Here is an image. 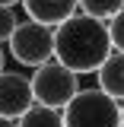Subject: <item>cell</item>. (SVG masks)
<instances>
[{
	"mask_svg": "<svg viewBox=\"0 0 124 127\" xmlns=\"http://www.w3.org/2000/svg\"><path fill=\"white\" fill-rule=\"evenodd\" d=\"M115 45H111V32L105 19H95L89 13H73L64 19L61 26H54V57L67 64L70 70L83 73H95L105 57H108Z\"/></svg>",
	"mask_w": 124,
	"mask_h": 127,
	"instance_id": "obj_1",
	"label": "cell"
},
{
	"mask_svg": "<svg viewBox=\"0 0 124 127\" xmlns=\"http://www.w3.org/2000/svg\"><path fill=\"white\" fill-rule=\"evenodd\" d=\"M67 127H121V102L108 95L102 86L80 89L64 108Z\"/></svg>",
	"mask_w": 124,
	"mask_h": 127,
	"instance_id": "obj_2",
	"label": "cell"
},
{
	"mask_svg": "<svg viewBox=\"0 0 124 127\" xmlns=\"http://www.w3.org/2000/svg\"><path fill=\"white\" fill-rule=\"evenodd\" d=\"M32 92H35V102H41V105L67 108L70 98L80 92V73L54 57V61L35 67V73H32Z\"/></svg>",
	"mask_w": 124,
	"mask_h": 127,
	"instance_id": "obj_3",
	"label": "cell"
},
{
	"mask_svg": "<svg viewBox=\"0 0 124 127\" xmlns=\"http://www.w3.org/2000/svg\"><path fill=\"white\" fill-rule=\"evenodd\" d=\"M10 54L22 67H41L54 61V26L38 22V19L19 22V29L10 38Z\"/></svg>",
	"mask_w": 124,
	"mask_h": 127,
	"instance_id": "obj_4",
	"label": "cell"
},
{
	"mask_svg": "<svg viewBox=\"0 0 124 127\" xmlns=\"http://www.w3.org/2000/svg\"><path fill=\"white\" fill-rule=\"evenodd\" d=\"M32 105H35L32 76H26V73H13V70H3V73H0V114L19 121Z\"/></svg>",
	"mask_w": 124,
	"mask_h": 127,
	"instance_id": "obj_5",
	"label": "cell"
},
{
	"mask_svg": "<svg viewBox=\"0 0 124 127\" xmlns=\"http://www.w3.org/2000/svg\"><path fill=\"white\" fill-rule=\"evenodd\" d=\"M22 10L29 19L48 22V26H61L64 19L80 10V0H22Z\"/></svg>",
	"mask_w": 124,
	"mask_h": 127,
	"instance_id": "obj_6",
	"label": "cell"
},
{
	"mask_svg": "<svg viewBox=\"0 0 124 127\" xmlns=\"http://www.w3.org/2000/svg\"><path fill=\"white\" fill-rule=\"evenodd\" d=\"M95 76H99V86L105 92L121 102L124 98V51H111L105 57V64L95 70Z\"/></svg>",
	"mask_w": 124,
	"mask_h": 127,
	"instance_id": "obj_7",
	"label": "cell"
},
{
	"mask_svg": "<svg viewBox=\"0 0 124 127\" xmlns=\"http://www.w3.org/2000/svg\"><path fill=\"white\" fill-rule=\"evenodd\" d=\"M19 127H67L64 124V108H51V105L35 102V105L19 118Z\"/></svg>",
	"mask_w": 124,
	"mask_h": 127,
	"instance_id": "obj_8",
	"label": "cell"
},
{
	"mask_svg": "<svg viewBox=\"0 0 124 127\" xmlns=\"http://www.w3.org/2000/svg\"><path fill=\"white\" fill-rule=\"evenodd\" d=\"M80 10L89 13V16H95V19H105V22H108L118 10H124V0H80Z\"/></svg>",
	"mask_w": 124,
	"mask_h": 127,
	"instance_id": "obj_9",
	"label": "cell"
},
{
	"mask_svg": "<svg viewBox=\"0 0 124 127\" xmlns=\"http://www.w3.org/2000/svg\"><path fill=\"white\" fill-rule=\"evenodd\" d=\"M16 29H19V16H16V10L0 3V45H3V41H10Z\"/></svg>",
	"mask_w": 124,
	"mask_h": 127,
	"instance_id": "obj_10",
	"label": "cell"
},
{
	"mask_svg": "<svg viewBox=\"0 0 124 127\" xmlns=\"http://www.w3.org/2000/svg\"><path fill=\"white\" fill-rule=\"evenodd\" d=\"M108 32H111L115 51H124V10H118V13L108 19Z\"/></svg>",
	"mask_w": 124,
	"mask_h": 127,
	"instance_id": "obj_11",
	"label": "cell"
},
{
	"mask_svg": "<svg viewBox=\"0 0 124 127\" xmlns=\"http://www.w3.org/2000/svg\"><path fill=\"white\" fill-rule=\"evenodd\" d=\"M0 127H19L16 118H6V114H0Z\"/></svg>",
	"mask_w": 124,
	"mask_h": 127,
	"instance_id": "obj_12",
	"label": "cell"
},
{
	"mask_svg": "<svg viewBox=\"0 0 124 127\" xmlns=\"http://www.w3.org/2000/svg\"><path fill=\"white\" fill-rule=\"evenodd\" d=\"M3 64H6V54H3V48H0V73H3Z\"/></svg>",
	"mask_w": 124,
	"mask_h": 127,
	"instance_id": "obj_13",
	"label": "cell"
},
{
	"mask_svg": "<svg viewBox=\"0 0 124 127\" xmlns=\"http://www.w3.org/2000/svg\"><path fill=\"white\" fill-rule=\"evenodd\" d=\"M3 6H13V3H22V0H0Z\"/></svg>",
	"mask_w": 124,
	"mask_h": 127,
	"instance_id": "obj_14",
	"label": "cell"
},
{
	"mask_svg": "<svg viewBox=\"0 0 124 127\" xmlns=\"http://www.w3.org/2000/svg\"><path fill=\"white\" fill-rule=\"evenodd\" d=\"M121 127H124V105H121Z\"/></svg>",
	"mask_w": 124,
	"mask_h": 127,
	"instance_id": "obj_15",
	"label": "cell"
}]
</instances>
